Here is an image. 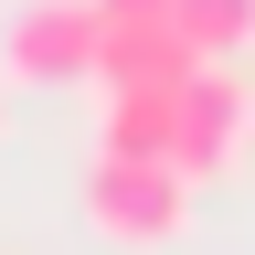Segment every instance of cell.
I'll return each mask as SVG.
<instances>
[{"label": "cell", "instance_id": "cell-3", "mask_svg": "<svg viewBox=\"0 0 255 255\" xmlns=\"http://www.w3.org/2000/svg\"><path fill=\"white\" fill-rule=\"evenodd\" d=\"M96 0H21L11 11V75L21 85H96Z\"/></svg>", "mask_w": 255, "mask_h": 255}, {"label": "cell", "instance_id": "cell-7", "mask_svg": "<svg viewBox=\"0 0 255 255\" xmlns=\"http://www.w3.org/2000/svg\"><path fill=\"white\" fill-rule=\"evenodd\" d=\"M0 128H11V96H0Z\"/></svg>", "mask_w": 255, "mask_h": 255}, {"label": "cell", "instance_id": "cell-2", "mask_svg": "<svg viewBox=\"0 0 255 255\" xmlns=\"http://www.w3.org/2000/svg\"><path fill=\"white\" fill-rule=\"evenodd\" d=\"M245 138H255V85L223 75V64H191L181 128H170V170H181V181H223V170L245 159Z\"/></svg>", "mask_w": 255, "mask_h": 255}, {"label": "cell", "instance_id": "cell-1", "mask_svg": "<svg viewBox=\"0 0 255 255\" xmlns=\"http://www.w3.org/2000/svg\"><path fill=\"white\" fill-rule=\"evenodd\" d=\"M85 223L107 245H170L181 223H191V181L170 170V159H107L96 149V170H85Z\"/></svg>", "mask_w": 255, "mask_h": 255}, {"label": "cell", "instance_id": "cell-5", "mask_svg": "<svg viewBox=\"0 0 255 255\" xmlns=\"http://www.w3.org/2000/svg\"><path fill=\"white\" fill-rule=\"evenodd\" d=\"M170 32L191 43V64H223L255 32V0H170Z\"/></svg>", "mask_w": 255, "mask_h": 255}, {"label": "cell", "instance_id": "cell-4", "mask_svg": "<svg viewBox=\"0 0 255 255\" xmlns=\"http://www.w3.org/2000/svg\"><path fill=\"white\" fill-rule=\"evenodd\" d=\"M191 85V75H181ZM181 85H107V159H170Z\"/></svg>", "mask_w": 255, "mask_h": 255}, {"label": "cell", "instance_id": "cell-6", "mask_svg": "<svg viewBox=\"0 0 255 255\" xmlns=\"http://www.w3.org/2000/svg\"><path fill=\"white\" fill-rule=\"evenodd\" d=\"M96 21L128 32V21H170V0H96Z\"/></svg>", "mask_w": 255, "mask_h": 255}]
</instances>
